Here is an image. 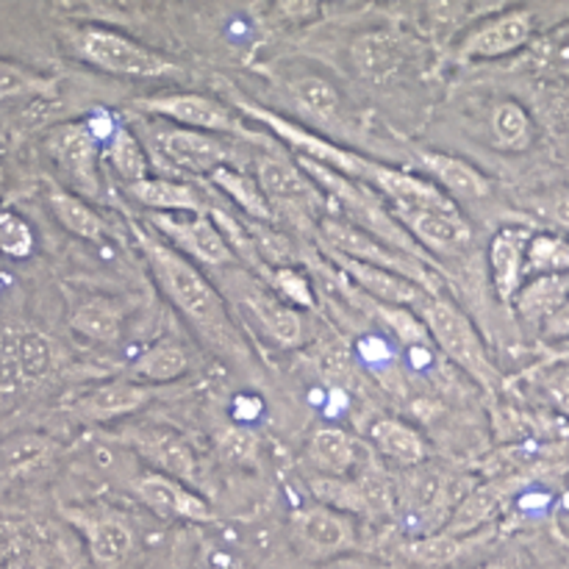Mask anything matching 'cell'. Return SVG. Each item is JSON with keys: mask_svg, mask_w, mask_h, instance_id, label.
I'll use <instances>...</instances> for the list:
<instances>
[{"mask_svg": "<svg viewBox=\"0 0 569 569\" xmlns=\"http://www.w3.org/2000/svg\"><path fill=\"white\" fill-rule=\"evenodd\" d=\"M226 439H228V442H233V448H226L231 459H244V456L250 459V456H253L256 442H253V437H250L248 431H231Z\"/></svg>", "mask_w": 569, "mask_h": 569, "instance_id": "obj_43", "label": "cell"}, {"mask_svg": "<svg viewBox=\"0 0 569 569\" xmlns=\"http://www.w3.org/2000/svg\"><path fill=\"white\" fill-rule=\"evenodd\" d=\"M533 20L528 11H511V14H500L495 20L483 22L481 28L470 33L461 42L459 56L461 59H498V56L511 53V50L522 48L531 37Z\"/></svg>", "mask_w": 569, "mask_h": 569, "instance_id": "obj_18", "label": "cell"}, {"mask_svg": "<svg viewBox=\"0 0 569 569\" xmlns=\"http://www.w3.org/2000/svg\"><path fill=\"white\" fill-rule=\"evenodd\" d=\"M150 398H153L150 387H142L131 378H114V381L98 383L83 398H78L72 403V415L87 422H111L139 411Z\"/></svg>", "mask_w": 569, "mask_h": 569, "instance_id": "obj_17", "label": "cell"}, {"mask_svg": "<svg viewBox=\"0 0 569 569\" xmlns=\"http://www.w3.org/2000/svg\"><path fill=\"white\" fill-rule=\"evenodd\" d=\"M503 506V492L498 487H481L476 489L472 495H467L465 500L459 503L456 515L450 517L448 531L450 537H461V533L476 531L478 526H483L487 520H492L495 511Z\"/></svg>", "mask_w": 569, "mask_h": 569, "instance_id": "obj_31", "label": "cell"}, {"mask_svg": "<svg viewBox=\"0 0 569 569\" xmlns=\"http://www.w3.org/2000/svg\"><path fill=\"white\" fill-rule=\"evenodd\" d=\"M56 81L31 70V67L14 64L0 59V100L9 98H37V94H53Z\"/></svg>", "mask_w": 569, "mask_h": 569, "instance_id": "obj_36", "label": "cell"}, {"mask_svg": "<svg viewBox=\"0 0 569 569\" xmlns=\"http://www.w3.org/2000/svg\"><path fill=\"white\" fill-rule=\"evenodd\" d=\"M128 445L133 448V453L142 456L156 472L161 476L178 478V481H192L198 467H194V453L187 445V439L181 433L170 431L164 426H142L128 431L126 437Z\"/></svg>", "mask_w": 569, "mask_h": 569, "instance_id": "obj_13", "label": "cell"}, {"mask_svg": "<svg viewBox=\"0 0 569 569\" xmlns=\"http://www.w3.org/2000/svg\"><path fill=\"white\" fill-rule=\"evenodd\" d=\"M420 164L428 176L437 181V187L448 189V198L481 200L489 194V181L467 161L445 153H420Z\"/></svg>", "mask_w": 569, "mask_h": 569, "instance_id": "obj_21", "label": "cell"}, {"mask_svg": "<svg viewBox=\"0 0 569 569\" xmlns=\"http://www.w3.org/2000/svg\"><path fill=\"white\" fill-rule=\"evenodd\" d=\"M328 259L350 278V283H356V289H361V295H367L370 300H378V303H387V306H417L426 295L422 287L417 283L406 281V278L395 276V272L381 270V267H372V264H361V261L348 259V256H339L326 250Z\"/></svg>", "mask_w": 569, "mask_h": 569, "instance_id": "obj_16", "label": "cell"}, {"mask_svg": "<svg viewBox=\"0 0 569 569\" xmlns=\"http://www.w3.org/2000/svg\"><path fill=\"white\" fill-rule=\"evenodd\" d=\"M370 439L378 448V453H383L387 459L398 461L403 467L422 465V459L428 453L420 433L411 426H406L403 420H395V417H383V420L372 422Z\"/></svg>", "mask_w": 569, "mask_h": 569, "instance_id": "obj_24", "label": "cell"}, {"mask_svg": "<svg viewBox=\"0 0 569 569\" xmlns=\"http://www.w3.org/2000/svg\"><path fill=\"white\" fill-rule=\"evenodd\" d=\"M3 178H6L3 176V167H0V189H3Z\"/></svg>", "mask_w": 569, "mask_h": 569, "instance_id": "obj_45", "label": "cell"}, {"mask_svg": "<svg viewBox=\"0 0 569 569\" xmlns=\"http://www.w3.org/2000/svg\"><path fill=\"white\" fill-rule=\"evenodd\" d=\"M492 133L495 142L506 150H526L531 142V120L526 109L515 100L498 103L492 111Z\"/></svg>", "mask_w": 569, "mask_h": 569, "instance_id": "obj_35", "label": "cell"}, {"mask_svg": "<svg viewBox=\"0 0 569 569\" xmlns=\"http://www.w3.org/2000/svg\"><path fill=\"white\" fill-rule=\"evenodd\" d=\"M289 92H292L295 103L311 117V120L322 122V126H337L342 120V94L333 87L328 78L322 76H303L289 81Z\"/></svg>", "mask_w": 569, "mask_h": 569, "instance_id": "obj_26", "label": "cell"}, {"mask_svg": "<svg viewBox=\"0 0 569 569\" xmlns=\"http://www.w3.org/2000/svg\"><path fill=\"white\" fill-rule=\"evenodd\" d=\"M395 220L426 253L461 256L472 244V228L459 211L439 209H398Z\"/></svg>", "mask_w": 569, "mask_h": 569, "instance_id": "obj_9", "label": "cell"}, {"mask_svg": "<svg viewBox=\"0 0 569 569\" xmlns=\"http://www.w3.org/2000/svg\"><path fill=\"white\" fill-rule=\"evenodd\" d=\"M20 365L28 381H42L56 367V345L39 331H20Z\"/></svg>", "mask_w": 569, "mask_h": 569, "instance_id": "obj_37", "label": "cell"}, {"mask_svg": "<svg viewBox=\"0 0 569 569\" xmlns=\"http://www.w3.org/2000/svg\"><path fill=\"white\" fill-rule=\"evenodd\" d=\"M267 287L283 300V303H298L311 309L315 306V292H311V281L306 276H300L295 267H276V270H267Z\"/></svg>", "mask_w": 569, "mask_h": 569, "instance_id": "obj_40", "label": "cell"}, {"mask_svg": "<svg viewBox=\"0 0 569 569\" xmlns=\"http://www.w3.org/2000/svg\"><path fill=\"white\" fill-rule=\"evenodd\" d=\"M361 445L342 428H317L309 442V459L326 476H345L359 461Z\"/></svg>", "mask_w": 569, "mask_h": 569, "instance_id": "obj_25", "label": "cell"}, {"mask_svg": "<svg viewBox=\"0 0 569 569\" xmlns=\"http://www.w3.org/2000/svg\"><path fill=\"white\" fill-rule=\"evenodd\" d=\"M415 309L420 311V320L426 326L428 337L442 348V353L453 365H459L461 370L470 372L483 389L492 392L500 383V372L495 361L489 359L487 348H483L470 317L456 309L450 300L439 298V295H426Z\"/></svg>", "mask_w": 569, "mask_h": 569, "instance_id": "obj_2", "label": "cell"}, {"mask_svg": "<svg viewBox=\"0 0 569 569\" xmlns=\"http://www.w3.org/2000/svg\"><path fill=\"white\" fill-rule=\"evenodd\" d=\"M122 315L120 303L109 298H89L78 303L70 315V328L78 337L98 345H117L122 337Z\"/></svg>", "mask_w": 569, "mask_h": 569, "instance_id": "obj_23", "label": "cell"}, {"mask_svg": "<svg viewBox=\"0 0 569 569\" xmlns=\"http://www.w3.org/2000/svg\"><path fill=\"white\" fill-rule=\"evenodd\" d=\"M50 448L48 439L37 437V433H20V437H11L9 442L0 445V467L11 476H20V472L39 470L42 465H48Z\"/></svg>", "mask_w": 569, "mask_h": 569, "instance_id": "obj_32", "label": "cell"}, {"mask_svg": "<svg viewBox=\"0 0 569 569\" xmlns=\"http://www.w3.org/2000/svg\"><path fill=\"white\" fill-rule=\"evenodd\" d=\"M359 300H361L359 303L361 309H365L367 315L376 317V320H381L383 326H387L403 345H426L428 339H431L420 317H417L411 309H406V306L378 303V300H370L367 295H359Z\"/></svg>", "mask_w": 569, "mask_h": 569, "instance_id": "obj_33", "label": "cell"}, {"mask_svg": "<svg viewBox=\"0 0 569 569\" xmlns=\"http://www.w3.org/2000/svg\"><path fill=\"white\" fill-rule=\"evenodd\" d=\"M459 539L450 537V533H442V537H428L422 539V542L411 545L409 553L415 556L417 561H426V565H445V561H450L453 556H459Z\"/></svg>", "mask_w": 569, "mask_h": 569, "instance_id": "obj_42", "label": "cell"}, {"mask_svg": "<svg viewBox=\"0 0 569 569\" xmlns=\"http://www.w3.org/2000/svg\"><path fill=\"white\" fill-rule=\"evenodd\" d=\"M128 194L144 209L161 211V214H209V203L194 187L172 178H142L128 183Z\"/></svg>", "mask_w": 569, "mask_h": 569, "instance_id": "obj_20", "label": "cell"}, {"mask_svg": "<svg viewBox=\"0 0 569 569\" xmlns=\"http://www.w3.org/2000/svg\"><path fill=\"white\" fill-rule=\"evenodd\" d=\"M189 370V359L178 345L161 342L153 345L150 350H144L139 359H133L128 378L142 387H159V383H170L176 378H181Z\"/></svg>", "mask_w": 569, "mask_h": 569, "instance_id": "obj_27", "label": "cell"}, {"mask_svg": "<svg viewBox=\"0 0 569 569\" xmlns=\"http://www.w3.org/2000/svg\"><path fill=\"white\" fill-rule=\"evenodd\" d=\"M353 61L361 70V76L372 78V81H381L389 72L398 70V44H395L387 33H365V37L353 44Z\"/></svg>", "mask_w": 569, "mask_h": 569, "instance_id": "obj_30", "label": "cell"}, {"mask_svg": "<svg viewBox=\"0 0 569 569\" xmlns=\"http://www.w3.org/2000/svg\"><path fill=\"white\" fill-rule=\"evenodd\" d=\"M228 292L250 311L261 331L278 345V348H298L303 342V317L295 306L283 303L270 287L253 276L228 278Z\"/></svg>", "mask_w": 569, "mask_h": 569, "instance_id": "obj_7", "label": "cell"}, {"mask_svg": "<svg viewBox=\"0 0 569 569\" xmlns=\"http://www.w3.org/2000/svg\"><path fill=\"white\" fill-rule=\"evenodd\" d=\"M256 183L270 200V206L278 211H292V214H320L326 206L322 189L300 170L292 161L281 156H261L256 161Z\"/></svg>", "mask_w": 569, "mask_h": 569, "instance_id": "obj_8", "label": "cell"}, {"mask_svg": "<svg viewBox=\"0 0 569 569\" xmlns=\"http://www.w3.org/2000/svg\"><path fill=\"white\" fill-rule=\"evenodd\" d=\"M33 237L28 220H22L20 214L9 209H0V253L11 261H22L33 253Z\"/></svg>", "mask_w": 569, "mask_h": 569, "instance_id": "obj_39", "label": "cell"}, {"mask_svg": "<svg viewBox=\"0 0 569 569\" xmlns=\"http://www.w3.org/2000/svg\"><path fill=\"white\" fill-rule=\"evenodd\" d=\"M150 226L170 242L176 253H181L189 261H198L200 267L222 270V267L237 264L231 248H228L209 214H161V211H150Z\"/></svg>", "mask_w": 569, "mask_h": 569, "instance_id": "obj_6", "label": "cell"}, {"mask_svg": "<svg viewBox=\"0 0 569 569\" xmlns=\"http://www.w3.org/2000/svg\"><path fill=\"white\" fill-rule=\"evenodd\" d=\"M48 203L53 217L59 220L61 228H67L70 233H76L78 239H87V242H98L106 233V222L92 206L87 203L78 194L67 192V189H50Z\"/></svg>", "mask_w": 569, "mask_h": 569, "instance_id": "obj_28", "label": "cell"}, {"mask_svg": "<svg viewBox=\"0 0 569 569\" xmlns=\"http://www.w3.org/2000/svg\"><path fill=\"white\" fill-rule=\"evenodd\" d=\"M26 383L20 365V331H0V395H11Z\"/></svg>", "mask_w": 569, "mask_h": 569, "instance_id": "obj_41", "label": "cell"}, {"mask_svg": "<svg viewBox=\"0 0 569 569\" xmlns=\"http://www.w3.org/2000/svg\"><path fill=\"white\" fill-rule=\"evenodd\" d=\"M526 267H522V276H556V270H565L567 267V244L559 237H531L526 248Z\"/></svg>", "mask_w": 569, "mask_h": 569, "instance_id": "obj_38", "label": "cell"}, {"mask_svg": "<svg viewBox=\"0 0 569 569\" xmlns=\"http://www.w3.org/2000/svg\"><path fill=\"white\" fill-rule=\"evenodd\" d=\"M320 242L322 248L331 250V253L348 256V259L361 261V264L381 267V270L395 272V276L422 287L426 292L437 295V287H433L428 264L409 259V256L398 253V250L387 248V244H381L378 239H372L370 233L359 231V228L339 220V217H331V214L320 217Z\"/></svg>", "mask_w": 569, "mask_h": 569, "instance_id": "obj_4", "label": "cell"}, {"mask_svg": "<svg viewBox=\"0 0 569 569\" xmlns=\"http://www.w3.org/2000/svg\"><path fill=\"white\" fill-rule=\"evenodd\" d=\"M565 295H567V281L565 276H537L533 281L522 283L517 289L515 300L520 306L522 317L526 320H542V317L553 315L556 306L565 303Z\"/></svg>", "mask_w": 569, "mask_h": 569, "instance_id": "obj_29", "label": "cell"}, {"mask_svg": "<svg viewBox=\"0 0 569 569\" xmlns=\"http://www.w3.org/2000/svg\"><path fill=\"white\" fill-rule=\"evenodd\" d=\"M61 515L81 533L89 553H92V559L98 565L114 567L133 553L137 539H133V531L128 528V522L120 520V517L92 509H61Z\"/></svg>", "mask_w": 569, "mask_h": 569, "instance_id": "obj_12", "label": "cell"}, {"mask_svg": "<svg viewBox=\"0 0 569 569\" xmlns=\"http://www.w3.org/2000/svg\"><path fill=\"white\" fill-rule=\"evenodd\" d=\"M139 244L144 250L150 272H153L156 283L164 292V298L176 306L183 315V320L198 331L209 348H214L220 356L228 359H242L244 356V339L237 331L233 320L228 317L226 300H222L220 289L198 270L189 259L170 248L167 242L156 239L153 233L137 228Z\"/></svg>", "mask_w": 569, "mask_h": 569, "instance_id": "obj_1", "label": "cell"}, {"mask_svg": "<svg viewBox=\"0 0 569 569\" xmlns=\"http://www.w3.org/2000/svg\"><path fill=\"white\" fill-rule=\"evenodd\" d=\"M133 495L148 506L150 511L161 517H176V520L187 522H209L211 509L200 495H194L192 489L183 481L170 476H161V472L148 470L133 481Z\"/></svg>", "mask_w": 569, "mask_h": 569, "instance_id": "obj_15", "label": "cell"}, {"mask_svg": "<svg viewBox=\"0 0 569 569\" xmlns=\"http://www.w3.org/2000/svg\"><path fill=\"white\" fill-rule=\"evenodd\" d=\"M292 533L300 553L317 561L345 553L356 545V531L348 517L322 503L298 511L292 520Z\"/></svg>", "mask_w": 569, "mask_h": 569, "instance_id": "obj_10", "label": "cell"}, {"mask_svg": "<svg viewBox=\"0 0 569 569\" xmlns=\"http://www.w3.org/2000/svg\"><path fill=\"white\" fill-rule=\"evenodd\" d=\"M156 142H159V153L183 172L209 176L214 167L231 161V148L214 133L189 131V128H164V131L156 133Z\"/></svg>", "mask_w": 569, "mask_h": 569, "instance_id": "obj_14", "label": "cell"}, {"mask_svg": "<svg viewBox=\"0 0 569 569\" xmlns=\"http://www.w3.org/2000/svg\"><path fill=\"white\" fill-rule=\"evenodd\" d=\"M481 569H511V567H506V565H487V567H481Z\"/></svg>", "mask_w": 569, "mask_h": 569, "instance_id": "obj_44", "label": "cell"}, {"mask_svg": "<svg viewBox=\"0 0 569 569\" xmlns=\"http://www.w3.org/2000/svg\"><path fill=\"white\" fill-rule=\"evenodd\" d=\"M137 106L148 114L164 117V120L178 122V126L189 128V131L203 133H226V137L250 139L259 142V133L244 128V122L233 114L228 106L217 103V100L206 98L198 92H170V94H153V98L137 100Z\"/></svg>", "mask_w": 569, "mask_h": 569, "instance_id": "obj_5", "label": "cell"}, {"mask_svg": "<svg viewBox=\"0 0 569 569\" xmlns=\"http://www.w3.org/2000/svg\"><path fill=\"white\" fill-rule=\"evenodd\" d=\"M206 178H209L211 187L220 189L226 198H231L233 203H237V209L242 211L248 220L261 222V226H272V222L278 220L276 209H272L270 200L264 198V192L259 189L256 178L244 176V172H239L237 167L220 164L214 167Z\"/></svg>", "mask_w": 569, "mask_h": 569, "instance_id": "obj_22", "label": "cell"}, {"mask_svg": "<svg viewBox=\"0 0 569 569\" xmlns=\"http://www.w3.org/2000/svg\"><path fill=\"white\" fill-rule=\"evenodd\" d=\"M50 153H53L59 170L64 172L67 181H70L78 192L89 194V198H98V137L92 133V128L81 126V122L61 126L59 131L50 137Z\"/></svg>", "mask_w": 569, "mask_h": 569, "instance_id": "obj_11", "label": "cell"}, {"mask_svg": "<svg viewBox=\"0 0 569 569\" xmlns=\"http://www.w3.org/2000/svg\"><path fill=\"white\" fill-rule=\"evenodd\" d=\"M109 161H111V167H114V172L122 178V181L133 183V181H142V178H150L148 156H144L139 139L133 137L128 128L120 126V128H114V131H111Z\"/></svg>", "mask_w": 569, "mask_h": 569, "instance_id": "obj_34", "label": "cell"}, {"mask_svg": "<svg viewBox=\"0 0 569 569\" xmlns=\"http://www.w3.org/2000/svg\"><path fill=\"white\" fill-rule=\"evenodd\" d=\"M531 233L522 228H500L489 244V267H492L495 292L503 303L515 300L517 289L522 287V267H526V248Z\"/></svg>", "mask_w": 569, "mask_h": 569, "instance_id": "obj_19", "label": "cell"}, {"mask_svg": "<svg viewBox=\"0 0 569 569\" xmlns=\"http://www.w3.org/2000/svg\"><path fill=\"white\" fill-rule=\"evenodd\" d=\"M76 50L83 61L98 70L122 78H167L178 76L181 67L167 56L144 48L137 39L117 33L111 28H83L76 37Z\"/></svg>", "mask_w": 569, "mask_h": 569, "instance_id": "obj_3", "label": "cell"}]
</instances>
